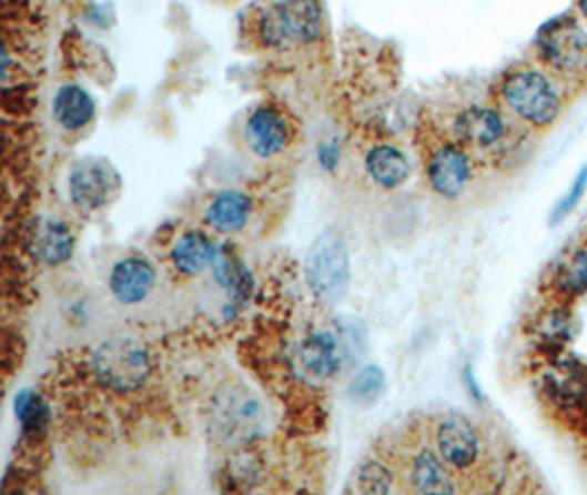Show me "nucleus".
I'll return each mask as SVG.
<instances>
[{
  "mask_svg": "<svg viewBox=\"0 0 587 495\" xmlns=\"http://www.w3.org/2000/svg\"><path fill=\"white\" fill-rule=\"evenodd\" d=\"M409 489L416 494H456L458 483L454 481L449 465L438 452L427 447L416 449L405 465Z\"/></svg>",
  "mask_w": 587,
  "mask_h": 495,
  "instance_id": "nucleus-15",
  "label": "nucleus"
},
{
  "mask_svg": "<svg viewBox=\"0 0 587 495\" xmlns=\"http://www.w3.org/2000/svg\"><path fill=\"white\" fill-rule=\"evenodd\" d=\"M570 322H573V315H570V309L566 304L550 306L546 311V315L539 320L537 333H539L542 346L546 351L561 348L564 342L570 337Z\"/></svg>",
  "mask_w": 587,
  "mask_h": 495,
  "instance_id": "nucleus-24",
  "label": "nucleus"
},
{
  "mask_svg": "<svg viewBox=\"0 0 587 495\" xmlns=\"http://www.w3.org/2000/svg\"><path fill=\"white\" fill-rule=\"evenodd\" d=\"M118 170L102 159L80 161L69 174V196L80 212H100L118 199Z\"/></svg>",
  "mask_w": 587,
  "mask_h": 495,
  "instance_id": "nucleus-10",
  "label": "nucleus"
},
{
  "mask_svg": "<svg viewBox=\"0 0 587 495\" xmlns=\"http://www.w3.org/2000/svg\"><path fill=\"white\" fill-rule=\"evenodd\" d=\"M53 120L67 132H78L95 120V100L78 84H64L58 89L51 107Z\"/></svg>",
  "mask_w": 587,
  "mask_h": 495,
  "instance_id": "nucleus-18",
  "label": "nucleus"
},
{
  "mask_svg": "<svg viewBox=\"0 0 587 495\" xmlns=\"http://www.w3.org/2000/svg\"><path fill=\"white\" fill-rule=\"evenodd\" d=\"M383 383L385 376L378 366H370L363 371L354 374L353 383H351V396L358 405H372L378 394L383 392Z\"/></svg>",
  "mask_w": 587,
  "mask_h": 495,
  "instance_id": "nucleus-26",
  "label": "nucleus"
},
{
  "mask_svg": "<svg viewBox=\"0 0 587 495\" xmlns=\"http://www.w3.org/2000/svg\"><path fill=\"white\" fill-rule=\"evenodd\" d=\"M304 271L311 291L322 302H340L351 284V257L342 236L324 232L308 249Z\"/></svg>",
  "mask_w": 587,
  "mask_h": 495,
  "instance_id": "nucleus-7",
  "label": "nucleus"
},
{
  "mask_svg": "<svg viewBox=\"0 0 587 495\" xmlns=\"http://www.w3.org/2000/svg\"><path fill=\"white\" fill-rule=\"evenodd\" d=\"M508 128L510 124L502 109L469 104L454 115L449 134L461 141L469 152H490L504 148L508 139Z\"/></svg>",
  "mask_w": 587,
  "mask_h": 495,
  "instance_id": "nucleus-11",
  "label": "nucleus"
},
{
  "mask_svg": "<svg viewBox=\"0 0 587 495\" xmlns=\"http://www.w3.org/2000/svg\"><path fill=\"white\" fill-rule=\"evenodd\" d=\"M577 7H579V11H581V16L587 20V0H577Z\"/></svg>",
  "mask_w": 587,
  "mask_h": 495,
  "instance_id": "nucleus-28",
  "label": "nucleus"
},
{
  "mask_svg": "<svg viewBox=\"0 0 587 495\" xmlns=\"http://www.w3.org/2000/svg\"><path fill=\"white\" fill-rule=\"evenodd\" d=\"M546 407L566 427L587 434V368L573 357H555L539 385Z\"/></svg>",
  "mask_w": 587,
  "mask_h": 495,
  "instance_id": "nucleus-3",
  "label": "nucleus"
},
{
  "mask_svg": "<svg viewBox=\"0 0 587 495\" xmlns=\"http://www.w3.org/2000/svg\"><path fill=\"white\" fill-rule=\"evenodd\" d=\"M16 416L22 425V432L29 436H40L49 425L47 403L31 390H24L16 396Z\"/></svg>",
  "mask_w": 587,
  "mask_h": 495,
  "instance_id": "nucleus-23",
  "label": "nucleus"
},
{
  "mask_svg": "<svg viewBox=\"0 0 587 495\" xmlns=\"http://www.w3.org/2000/svg\"><path fill=\"white\" fill-rule=\"evenodd\" d=\"M156 284L154 266L141 255H125L111 269L109 289L119 304H139L148 300Z\"/></svg>",
  "mask_w": 587,
  "mask_h": 495,
  "instance_id": "nucleus-14",
  "label": "nucleus"
},
{
  "mask_svg": "<svg viewBox=\"0 0 587 495\" xmlns=\"http://www.w3.org/2000/svg\"><path fill=\"white\" fill-rule=\"evenodd\" d=\"M365 172L378 188L394 190L409 179L412 165L403 150L392 143H378L365 154Z\"/></svg>",
  "mask_w": 587,
  "mask_h": 495,
  "instance_id": "nucleus-17",
  "label": "nucleus"
},
{
  "mask_svg": "<svg viewBox=\"0 0 587 495\" xmlns=\"http://www.w3.org/2000/svg\"><path fill=\"white\" fill-rule=\"evenodd\" d=\"M295 128L291 118L275 104L255 107L244 120L246 148L257 159H273L289 150L293 143Z\"/></svg>",
  "mask_w": 587,
  "mask_h": 495,
  "instance_id": "nucleus-12",
  "label": "nucleus"
},
{
  "mask_svg": "<svg viewBox=\"0 0 587 495\" xmlns=\"http://www.w3.org/2000/svg\"><path fill=\"white\" fill-rule=\"evenodd\" d=\"M537 58L546 69L561 78H586L587 29L573 13L548 20L535 40Z\"/></svg>",
  "mask_w": 587,
  "mask_h": 495,
  "instance_id": "nucleus-5",
  "label": "nucleus"
},
{
  "mask_svg": "<svg viewBox=\"0 0 587 495\" xmlns=\"http://www.w3.org/2000/svg\"><path fill=\"white\" fill-rule=\"evenodd\" d=\"M425 174L436 194L458 199L473 176L469 150L452 134L436 137L425 150Z\"/></svg>",
  "mask_w": 587,
  "mask_h": 495,
  "instance_id": "nucleus-8",
  "label": "nucleus"
},
{
  "mask_svg": "<svg viewBox=\"0 0 587 495\" xmlns=\"http://www.w3.org/2000/svg\"><path fill=\"white\" fill-rule=\"evenodd\" d=\"M553 293L568 302L587 293V248L573 251L550 275Z\"/></svg>",
  "mask_w": 587,
  "mask_h": 495,
  "instance_id": "nucleus-21",
  "label": "nucleus"
},
{
  "mask_svg": "<svg viewBox=\"0 0 587 495\" xmlns=\"http://www.w3.org/2000/svg\"><path fill=\"white\" fill-rule=\"evenodd\" d=\"M587 188V168L579 174V179L575 181V185H573V190L568 192V196L557 205V210H555V214H553V223H559V221H564L575 208H577V203L581 201V196H584V192H586Z\"/></svg>",
  "mask_w": 587,
  "mask_h": 495,
  "instance_id": "nucleus-27",
  "label": "nucleus"
},
{
  "mask_svg": "<svg viewBox=\"0 0 587 495\" xmlns=\"http://www.w3.org/2000/svg\"><path fill=\"white\" fill-rule=\"evenodd\" d=\"M392 489H394V472L376 458H365L356 469V492L389 494Z\"/></svg>",
  "mask_w": 587,
  "mask_h": 495,
  "instance_id": "nucleus-25",
  "label": "nucleus"
},
{
  "mask_svg": "<svg viewBox=\"0 0 587 495\" xmlns=\"http://www.w3.org/2000/svg\"><path fill=\"white\" fill-rule=\"evenodd\" d=\"M75 251V232L62 221H44L33 236V255L49 266L64 264Z\"/></svg>",
  "mask_w": 587,
  "mask_h": 495,
  "instance_id": "nucleus-20",
  "label": "nucleus"
},
{
  "mask_svg": "<svg viewBox=\"0 0 587 495\" xmlns=\"http://www.w3.org/2000/svg\"><path fill=\"white\" fill-rule=\"evenodd\" d=\"M324 13L320 0H271L257 9L253 33L264 49L289 51L320 40Z\"/></svg>",
  "mask_w": 587,
  "mask_h": 495,
  "instance_id": "nucleus-2",
  "label": "nucleus"
},
{
  "mask_svg": "<svg viewBox=\"0 0 587 495\" xmlns=\"http://www.w3.org/2000/svg\"><path fill=\"white\" fill-rule=\"evenodd\" d=\"M295 357L300 372L315 383L340 378L353 362L351 344L337 331L311 333L300 344Z\"/></svg>",
  "mask_w": 587,
  "mask_h": 495,
  "instance_id": "nucleus-9",
  "label": "nucleus"
},
{
  "mask_svg": "<svg viewBox=\"0 0 587 495\" xmlns=\"http://www.w3.org/2000/svg\"><path fill=\"white\" fill-rule=\"evenodd\" d=\"M219 248L214 241L201 232V230H188L183 232L170 251V260L174 269L183 275H201L205 269H210L216 260Z\"/></svg>",
  "mask_w": 587,
  "mask_h": 495,
  "instance_id": "nucleus-19",
  "label": "nucleus"
},
{
  "mask_svg": "<svg viewBox=\"0 0 587 495\" xmlns=\"http://www.w3.org/2000/svg\"><path fill=\"white\" fill-rule=\"evenodd\" d=\"M152 371L148 348L128 335L107 340L93 353V372L98 381L113 392L139 390Z\"/></svg>",
  "mask_w": 587,
  "mask_h": 495,
  "instance_id": "nucleus-6",
  "label": "nucleus"
},
{
  "mask_svg": "<svg viewBox=\"0 0 587 495\" xmlns=\"http://www.w3.org/2000/svg\"><path fill=\"white\" fill-rule=\"evenodd\" d=\"M210 430L225 445H244L264 434L266 414L260 398L242 387H221L210 401Z\"/></svg>",
  "mask_w": 587,
  "mask_h": 495,
  "instance_id": "nucleus-4",
  "label": "nucleus"
},
{
  "mask_svg": "<svg viewBox=\"0 0 587 495\" xmlns=\"http://www.w3.org/2000/svg\"><path fill=\"white\" fill-rule=\"evenodd\" d=\"M497 98L513 118L535 130L555 124L564 109L561 93L550 75L533 64L508 69L497 82Z\"/></svg>",
  "mask_w": 587,
  "mask_h": 495,
  "instance_id": "nucleus-1",
  "label": "nucleus"
},
{
  "mask_svg": "<svg viewBox=\"0 0 587 495\" xmlns=\"http://www.w3.org/2000/svg\"><path fill=\"white\" fill-rule=\"evenodd\" d=\"M253 199L242 190H221L203 208V221L219 234H235L249 225Z\"/></svg>",
  "mask_w": 587,
  "mask_h": 495,
  "instance_id": "nucleus-16",
  "label": "nucleus"
},
{
  "mask_svg": "<svg viewBox=\"0 0 587 495\" xmlns=\"http://www.w3.org/2000/svg\"><path fill=\"white\" fill-rule=\"evenodd\" d=\"M212 271L216 275V280L225 286L227 295H232L234 300H246L251 293V277L244 269V264L240 262V257L235 255L234 251L230 249H219L216 260L212 264Z\"/></svg>",
  "mask_w": 587,
  "mask_h": 495,
  "instance_id": "nucleus-22",
  "label": "nucleus"
},
{
  "mask_svg": "<svg viewBox=\"0 0 587 495\" xmlns=\"http://www.w3.org/2000/svg\"><path fill=\"white\" fill-rule=\"evenodd\" d=\"M434 441L441 458L456 472L470 469L479 461V434L463 414H445L443 418H438Z\"/></svg>",
  "mask_w": 587,
  "mask_h": 495,
  "instance_id": "nucleus-13",
  "label": "nucleus"
}]
</instances>
